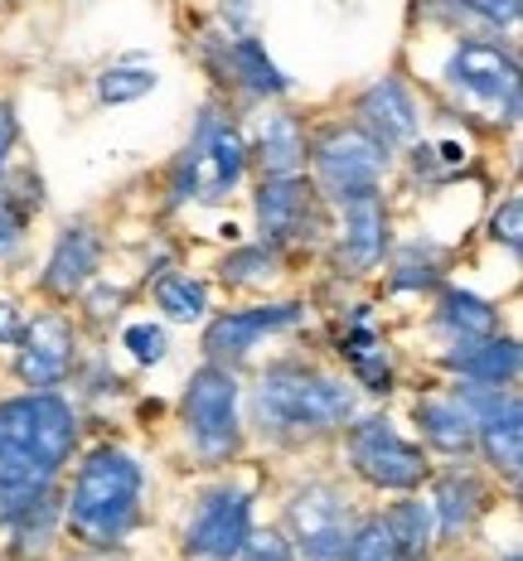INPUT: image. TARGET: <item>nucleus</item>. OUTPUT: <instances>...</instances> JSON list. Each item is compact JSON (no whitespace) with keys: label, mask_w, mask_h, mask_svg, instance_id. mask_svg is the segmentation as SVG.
Returning a JSON list of instances; mask_svg holds the SVG:
<instances>
[{"label":"nucleus","mask_w":523,"mask_h":561,"mask_svg":"<svg viewBox=\"0 0 523 561\" xmlns=\"http://www.w3.org/2000/svg\"><path fill=\"white\" fill-rule=\"evenodd\" d=\"M83 450V407L64 392L0 397V528L64 484Z\"/></svg>","instance_id":"1"},{"label":"nucleus","mask_w":523,"mask_h":561,"mask_svg":"<svg viewBox=\"0 0 523 561\" xmlns=\"http://www.w3.org/2000/svg\"><path fill=\"white\" fill-rule=\"evenodd\" d=\"M242 416L266 446L300 450L340 436L359 416V392L344 373L310 358H272L252 388H242Z\"/></svg>","instance_id":"2"},{"label":"nucleus","mask_w":523,"mask_h":561,"mask_svg":"<svg viewBox=\"0 0 523 561\" xmlns=\"http://www.w3.org/2000/svg\"><path fill=\"white\" fill-rule=\"evenodd\" d=\"M64 494V533L78 547H126L146 518V465L116 440L78 450Z\"/></svg>","instance_id":"3"},{"label":"nucleus","mask_w":523,"mask_h":561,"mask_svg":"<svg viewBox=\"0 0 523 561\" xmlns=\"http://www.w3.org/2000/svg\"><path fill=\"white\" fill-rule=\"evenodd\" d=\"M248 131L238 126V116L224 102V92L200 107L190 126V140L180 146V156L170 160V174H166V208L180 214L190 204H204V208H218L228 204L232 194L248 184Z\"/></svg>","instance_id":"4"},{"label":"nucleus","mask_w":523,"mask_h":561,"mask_svg":"<svg viewBox=\"0 0 523 561\" xmlns=\"http://www.w3.org/2000/svg\"><path fill=\"white\" fill-rule=\"evenodd\" d=\"M519 49L499 34H451V49L441 58L436 83L446 88L451 107L461 116H480L490 126L519 131L523 83H519Z\"/></svg>","instance_id":"5"},{"label":"nucleus","mask_w":523,"mask_h":561,"mask_svg":"<svg viewBox=\"0 0 523 561\" xmlns=\"http://www.w3.org/2000/svg\"><path fill=\"white\" fill-rule=\"evenodd\" d=\"M398 170V156L383 150L374 136L349 116L320 122L306 140V180L330 208L359 204V198H378L388 190V174Z\"/></svg>","instance_id":"6"},{"label":"nucleus","mask_w":523,"mask_h":561,"mask_svg":"<svg viewBox=\"0 0 523 561\" xmlns=\"http://www.w3.org/2000/svg\"><path fill=\"white\" fill-rule=\"evenodd\" d=\"M180 431L190 455L204 470H224L242 455L248 416H242V378L224 364H200L184 378V392L174 402Z\"/></svg>","instance_id":"7"},{"label":"nucleus","mask_w":523,"mask_h":561,"mask_svg":"<svg viewBox=\"0 0 523 561\" xmlns=\"http://www.w3.org/2000/svg\"><path fill=\"white\" fill-rule=\"evenodd\" d=\"M340 436L349 474L374 494H422V484L432 479V455L388 412H359Z\"/></svg>","instance_id":"8"},{"label":"nucleus","mask_w":523,"mask_h":561,"mask_svg":"<svg viewBox=\"0 0 523 561\" xmlns=\"http://www.w3.org/2000/svg\"><path fill=\"white\" fill-rule=\"evenodd\" d=\"M252 224L258 242L276 252H310L330 238V204L316 194L306 174H282V180H258L252 190Z\"/></svg>","instance_id":"9"},{"label":"nucleus","mask_w":523,"mask_h":561,"mask_svg":"<svg viewBox=\"0 0 523 561\" xmlns=\"http://www.w3.org/2000/svg\"><path fill=\"white\" fill-rule=\"evenodd\" d=\"M282 533L296 547V561H344L354 533V499L334 479H306L286 494Z\"/></svg>","instance_id":"10"},{"label":"nucleus","mask_w":523,"mask_h":561,"mask_svg":"<svg viewBox=\"0 0 523 561\" xmlns=\"http://www.w3.org/2000/svg\"><path fill=\"white\" fill-rule=\"evenodd\" d=\"M83 358V324L68 310L44 306L25 320V334L10 348V373L30 392H64Z\"/></svg>","instance_id":"11"},{"label":"nucleus","mask_w":523,"mask_h":561,"mask_svg":"<svg viewBox=\"0 0 523 561\" xmlns=\"http://www.w3.org/2000/svg\"><path fill=\"white\" fill-rule=\"evenodd\" d=\"M252 504H258V489L238 484V479H218L194 499L190 518L180 533V557L184 561H232L238 547L252 533Z\"/></svg>","instance_id":"12"},{"label":"nucleus","mask_w":523,"mask_h":561,"mask_svg":"<svg viewBox=\"0 0 523 561\" xmlns=\"http://www.w3.org/2000/svg\"><path fill=\"white\" fill-rule=\"evenodd\" d=\"M310 320L306 300H258V306H238V310H218L204 320L200 334V354L204 364H224L232 373H242L252 354L262 348V339L291 334Z\"/></svg>","instance_id":"13"},{"label":"nucleus","mask_w":523,"mask_h":561,"mask_svg":"<svg viewBox=\"0 0 523 561\" xmlns=\"http://www.w3.org/2000/svg\"><path fill=\"white\" fill-rule=\"evenodd\" d=\"M325 248H330L334 276H344V280H364V276L383 272L388 248H393L388 194L330 208V238H325Z\"/></svg>","instance_id":"14"},{"label":"nucleus","mask_w":523,"mask_h":561,"mask_svg":"<svg viewBox=\"0 0 523 561\" xmlns=\"http://www.w3.org/2000/svg\"><path fill=\"white\" fill-rule=\"evenodd\" d=\"M349 122H359L368 136L378 140L383 150L402 156L427 126V112H422V98L417 88L407 83L402 73H383L374 83H364L349 102Z\"/></svg>","instance_id":"15"},{"label":"nucleus","mask_w":523,"mask_h":561,"mask_svg":"<svg viewBox=\"0 0 523 561\" xmlns=\"http://www.w3.org/2000/svg\"><path fill=\"white\" fill-rule=\"evenodd\" d=\"M102 256H107V238L98 232V224H92V218H68V224L54 232L49 256H44L39 296L49 300V306H73L78 290H83L92 276H102Z\"/></svg>","instance_id":"16"},{"label":"nucleus","mask_w":523,"mask_h":561,"mask_svg":"<svg viewBox=\"0 0 523 561\" xmlns=\"http://www.w3.org/2000/svg\"><path fill=\"white\" fill-rule=\"evenodd\" d=\"M334 354H340L354 392L393 397V388H398V364H393V344H388V334H383L374 306L344 310V324H340V334H334Z\"/></svg>","instance_id":"17"},{"label":"nucleus","mask_w":523,"mask_h":561,"mask_svg":"<svg viewBox=\"0 0 523 561\" xmlns=\"http://www.w3.org/2000/svg\"><path fill=\"white\" fill-rule=\"evenodd\" d=\"M422 489H427V504H432V518H436V547H456L461 537H470L475 523L490 508V484L465 460H451L446 470H432V479H427Z\"/></svg>","instance_id":"18"},{"label":"nucleus","mask_w":523,"mask_h":561,"mask_svg":"<svg viewBox=\"0 0 523 561\" xmlns=\"http://www.w3.org/2000/svg\"><path fill=\"white\" fill-rule=\"evenodd\" d=\"M306 140H310L306 116L282 107V102H266L248 131V165L258 170V180L306 174Z\"/></svg>","instance_id":"19"},{"label":"nucleus","mask_w":523,"mask_h":561,"mask_svg":"<svg viewBox=\"0 0 523 561\" xmlns=\"http://www.w3.org/2000/svg\"><path fill=\"white\" fill-rule=\"evenodd\" d=\"M291 88H296L291 73L266 54V44L252 30L224 39V83H218V92H238L242 102L266 107V102H286Z\"/></svg>","instance_id":"20"},{"label":"nucleus","mask_w":523,"mask_h":561,"mask_svg":"<svg viewBox=\"0 0 523 561\" xmlns=\"http://www.w3.org/2000/svg\"><path fill=\"white\" fill-rule=\"evenodd\" d=\"M436 368L461 382H494V388H519L523 378V348L514 334L494 330L485 339H465V344H441Z\"/></svg>","instance_id":"21"},{"label":"nucleus","mask_w":523,"mask_h":561,"mask_svg":"<svg viewBox=\"0 0 523 561\" xmlns=\"http://www.w3.org/2000/svg\"><path fill=\"white\" fill-rule=\"evenodd\" d=\"M412 426H417V440H422L427 455H441V460H470L475 455V426H470V416H465V407L451 397V388L417 397Z\"/></svg>","instance_id":"22"},{"label":"nucleus","mask_w":523,"mask_h":561,"mask_svg":"<svg viewBox=\"0 0 523 561\" xmlns=\"http://www.w3.org/2000/svg\"><path fill=\"white\" fill-rule=\"evenodd\" d=\"M475 455H480L485 470L494 479H504L509 489L519 484V474H523V397H519V388L509 392L494 412H485L475 421Z\"/></svg>","instance_id":"23"},{"label":"nucleus","mask_w":523,"mask_h":561,"mask_svg":"<svg viewBox=\"0 0 523 561\" xmlns=\"http://www.w3.org/2000/svg\"><path fill=\"white\" fill-rule=\"evenodd\" d=\"M44 174L30 160H10L0 174V266L10 262L30 238V224L44 214Z\"/></svg>","instance_id":"24"},{"label":"nucleus","mask_w":523,"mask_h":561,"mask_svg":"<svg viewBox=\"0 0 523 561\" xmlns=\"http://www.w3.org/2000/svg\"><path fill=\"white\" fill-rule=\"evenodd\" d=\"M427 324H432V334L441 344H465V339H485L499 330V306L465 286H436Z\"/></svg>","instance_id":"25"},{"label":"nucleus","mask_w":523,"mask_h":561,"mask_svg":"<svg viewBox=\"0 0 523 561\" xmlns=\"http://www.w3.org/2000/svg\"><path fill=\"white\" fill-rule=\"evenodd\" d=\"M446 248L436 238H407L388 248L383 262V280L388 296H432L436 286H446Z\"/></svg>","instance_id":"26"},{"label":"nucleus","mask_w":523,"mask_h":561,"mask_svg":"<svg viewBox=\"0 0 523 561\" xmlns=\"http://www.w3.org/2000/svg\"><path fill=\"white\" fill-rule=\"evenodd\" d=\"M150 306L160 310L166 324H204L208 310H214V296H208V280L184 272V266H170L156 280H146Z\"/></svg>","instance_id":"27"},{"label":"nucleus","mask_w":523,"mask_h":561,"mask_svg":"<svg viewBox=\"0 0 523 561\" xmlns=\"http://www.w3.org/2000/svg\"><path fill=\"white\" fill-rule=\"evenodd\" d=\"M5 533H10V561H44L54 552V542L64 537V494H44L34 508H25L20 518H10L5 523Z\"/></svg>","instance_id":"28"},{"label":"nucleus","mask_w":523,"mask_h":561,"mask_svg":"<svg viewBox=\"0 0 523 561\" xmlns=\"http://www.w3.org/2000/svg\"><path fill=\"white\" fill-rule=\"evenodd\" d=\"M218 286L228 290H266L286 276V252L266 248V242H228V252L218 256Z\"/></svg>","instance_id":"29"},{"label":"nucleus","mask_w":523,"mask_h":561,"mask_svg":"<svg viewBox=\"0 0 523 561\" xmlns=\"http://www.w3.org/2000/svg\"><path fill=\"white\" fill-rule=\"evenodd\" d=\"M383 523L407 561H427L436 552V518L422 494H393V504L383 508Z\"/></svg>","instance_id":"30"},{"label":"nucleus","mask_w":523,"mask_h":561,"mask_svg":"<svg viewBox=\"0 0 523 561\" xmlns=\"http://www.w3.org/2000/svg\"><path fill=\"white\" fill-rule=\"evenodd\" d=\"M150 92H160V73L150 64H141V54L116 58V64H107L98 78H92L98 107H132V102L150 98Z\"/></svg>","instance_id":"31"},{"label":"nucleus","mask_w":523,"mask_h":561,"mask_svg":"<svg viewBox=\"0 0 523 561\" xmlns=\"http://www.w3.org/2000/svg\"><path fill=\"white\" fill-rule=\"evenodd\" d=\"M126 300H132V286L112 280V276H92L88 286L78 290V310H83V324H92V330H107V324L122 320Z\"/></svg>","instance_id":"32"},{"label":"nucleus","mask_w":523,"mask_h":561,"mask_svg":"<svg viewBox=\"0 0 523 561\" xmlns=\"http://www.w3.org/2000/svg\"><path fill=\"white\" fill-rule=\"evenodd\" d=\"M344 561H407V557L398 552V542H393L383 513H364V518H354V533H349Z\"/></svg>","instance_id":"33"},{"label":"nucleus","mask_w":523,"mask_h":561,"mask_svg":"<svg viewBox=\"0 0 523 561\" xmlns=\"http://www.w3.org/2000/svg\"><path fill=\"white\" fill-rule=\"evenodd\" d=\"M122 348L136 368H160L170 358V330L166 320H132L122 330Z\"/></svg>","instance_id":"34"},{"label":"nucleus","mask_w":523,"mask_h":561,"mask_svg":"<svg viewBox=\"0 0 523 561\" xmlns=\"http://www.w3.org/2000/svg\"><path fill=\"white\" fill-rule=\"evenodd\" d=\"M475 34H509L523 20V0H451Z\"/></svg>","instance_id":"35"},{"label":"nucleus","mask_w":523,"mask_h":561,"mask_svg":"<svg viewBox=\"0 0 523 561\" xmlns=\"http://www.w3.org/2000/svg\"><path fill=\"white\" fill-rule=\"evenodd\" d=\"M485 238H490L494 248H504V252L519 262V252H523V194H519V190H509V194L490 208Z\"/></svg>","instance_id":"36"},{"label":"nucleus","mask_w":523,"mask_h":561,"mask_svg":"<svg viewBox=\"0 0 523 561\" xmlns=\"http://www.w3.org/2000/svg\"><path fill=\"white\" fill-rule=\"evenodd\" d=\"M232 561H296V547H291V537L282 528H272V523H252L248 542L238 547V557Z\"/></svg>","instance_id":"37"},{"label":"nucleus","mask_w":523,"mask_h":561,"mask_svg":"<svg viewBox=\"0 0 523 561\" xmlns=\"http://www.w3.org/2000/svg\"><path fill=\"white\" fill-rule=\"evenodd\" d=\"M25 320H30V314L20 310V300L0 290V348H15L20 344V334H25Z\"/></svg>","instance_id":"38"},{"label":"nucleus","mask_w":523,"mask_h":561,"mask_svg":"<svg viewBox=\"0 0 523 561\" xmlns=\"http://www.w3.org/2000/svg\"><path fill=\"white\" fill-rule=\"evenodd\" d=\"M15 146H20V116H15V102L0 98V174L15 160Z\"/></svg>","instance_id":"39"},{"label":"nucleus","mask_w":523,"mask_h":561,"mask_svg":"<svg viewBox=\"0 0 523 561\" xmlns=\"http://www.w3.org/2000/svg\"><path fill=\"white\" fill-rule=\"evenodd\" d=\"M68 561H126V557H122V547H83V552Z\"/></svg>","instance_id":"40"},{"label":"nucleus","mask_w":523,"mask_h":561,"mask_svg":"<svg viewBox=\"0 0 523 561\" xmlns=\"http://www.w3.org/2000/svg\"><path fill=\"white\" fill-rule=\"evenodd\" d=\"M499 561H523V557H519V552H509V557H499Z\"/></svg>","instance_id":"41"}]
</instances>
